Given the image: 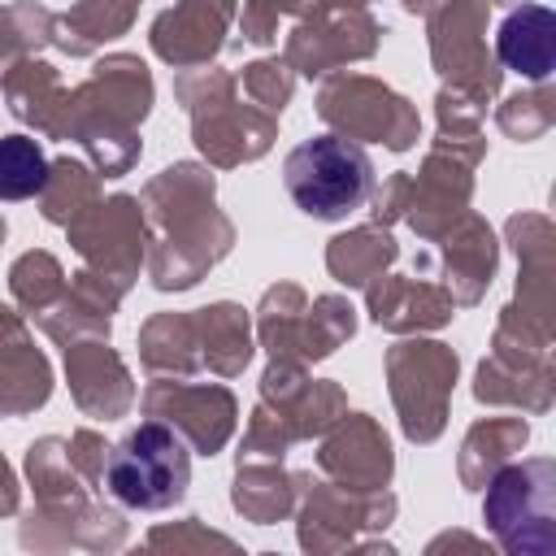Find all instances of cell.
Returning a JSON list of instances; mask_svg holds the SVG:
<instances>
[{"label": "cell", "instance_id": "cell-1", "mask_svg": "<svg viewBox=\"0 0 556 556\" xmlns=\"http://www.w3.org/2000/svg\"><path fill=\"white\" fill-rule=\"evenodd\" d=\"M282 187L300 213L317 222H339L369 200L374 161L343 135H313L287 152Z\"/></svg>", "mask_w": 556, "mask_h": 556}, {"label": "cell", "instance_id": "cell-2", "mask_svg": "<svg viewBox=\"0 0 556 556\" xmlns=\"http://www.w3.org/2000/svg\"><path fill=\"white\" fill-rule=\"evenodd\" d=\"M104 486L117 504L135 513H161L182 504L191 486V447L178 430L161 421H139L104 465Z\"/></svg>", "mask_w": 556, "mask_h": 556}, {"label": "cell", "instance_id": "cell-3", "mask_svg": "<svg viewBox=\"0 0 556 556\" xmlns=\"http://www.w3.org/2000/svg\"><path fill=\"white\" fill-rule=\"evenodd\" d=\"M482 517L504 552L552 556L556 552V465L534 456L495 473L482 500Z\"/></svg>", "mask_w": 556, "mask_h": 556}, {"label": "cell", "instance_id": "cell-4", "mask_svg": "<svg viewBox=\"0 0 556 556\" xmlns=\"http://www.w3.org/2000/svg\"><path fill=\"white\" fill-rule=\"evenodd\" d=\"M495 52L508 70L543 83L556 65V17H552V9L526 4V9L508 13L500 35H495Z\"/></svg>", "mask_w": 556, "mask_h": 556}, {"label": "cell", "instance_id": "cell-5", "mask_svg": "<svg viewBox=\"0 0 556 556\" xmlns=\"http://www.w3.org/2000/svg\"><path fill=\"white\" fill-rule=\"evenodd\" d=\"M48 187V156L30 135H0V200H35Z\"/></svg>", "mask_w": 556, "mask_h": 556}]
</instances>
